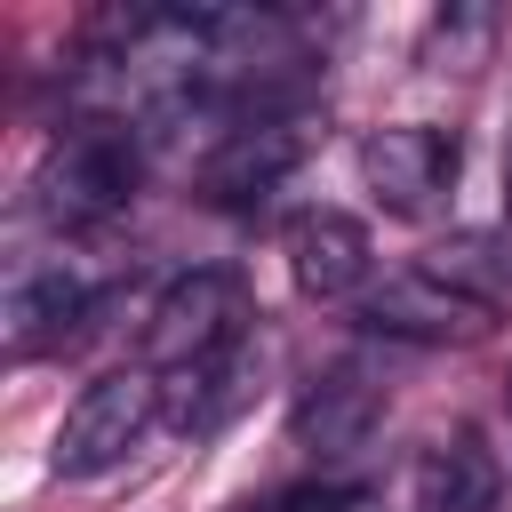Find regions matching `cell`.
I'll list each match as a JSON object with an SVG mask.
<instances>
[{"label":"cell","instance_id":"9c48e42d","mask_svg":"<svg viewBox=\"0 0 512 512\" xmlns=\"http://www.w3.org/2000/svg\"><path fill=\"white\" fill-rule=\"evenodd\" d=\"M96 312V280L72 272V264H40V272H16L8 288V352L32 360V352H56L88 328Z\"/></svg>","mask_w":512,"mask_h":512},{"label":"cell","instance_id":"30bf717a","mask_svg":"<svg viewBox=\"0 0 512 512\" xmlns=\"http://www.w3.org/2000/svg\"><path fill=\"white\" fill-rule=\"evenodd\" d=\"M504 496V464L480 440V424H456L432 456H424V512H496Z\"/></svg>","mask_w":512,"mask_h":512},{"label":"cell","instance_id":"8992f818","mask_svg":"<svg viewBox=\"0 0 512 512\" xmlns=\"http://www.w3.org/2000/svg\"><path fill=\"white\" fill-rule=\"evenodd\" d=\"M376 424H384V376H376L368 360H328V368L296 392V408H288L296 448H312L320 464H328V456H352Z\"/></svg>","mask_w":512,"mask_h":512},{"label":"cell","instance_id":"277c9868","mask_svg":"<svg viewBox=\"0 0 512 512\" xmlns=\"http://www.w3.org/2000/svg\"><path fill=\"white\" fill-rule=\"evenodd\" d=\"M456 160H464L456 128H432V120H392V128L360 136V176L392 216H424L456 184Z\"/></svg>","mask_w":512,"mask_h":512},{"label":"cell","instance_id":"8fae6325","mask_svg":"<svg viewBox=\"0 0 512 512\" xmlns=\"http://www.w3.org/2000/svg\"><path fill=\"white\" fill-rule=\"evenodd\" d=\"M424 272H432L440 288H456L464 304H480V312H496V304L512 296V256H504V240H488V232H448L440 248H424Z\"/></svg>","mask_w":512,"mask_h":512},{"label":"cell","instance_id":"6da1fadb","mask_svg":"<svg viewBox=\"0 0 512 512\" xmlns=\"http://www.w3.org/2000/svg\"><path fill=\"white\" fill-rule=\"evenodd\" d=\"M248 344V296L232 272L200 264V272H176L152 312H144V352H152V376H176V368H208L224 352Z\"/></svg>","mask_w":512,"mask_h":512},{"label":"cell","instance_id":"7a4b0ae2","mask_svg":"<svg viewBox=\"0 0 512 512\" xmlns=\"http://www.w3.org/2000/svg\"><path fill=\"white\" fill-rule=\"evenodd\" d=\"M136 176H144V152H136V128L120 120H80L56 136V152L40 160V208L56 224H104L136 200Z\"/></svg>","mask_w":512,"mask_h":512},{"label":"cell","instance_id":"7c38bea8","mask_svg":"<svg viewBox=\"0 0 512 512\" xmlns=\"http://www.w3.org/2000/svg\"><path fill=\"white\" fill-rule=\"evenodd\" d=\"M256 512H368V488L360 480H312V488H280Z\"/></svg>","mask_w":512,"mask_h":512},{"label":"cell","instance_id":"5b68a950","mask_svg":"<svg viewBox=\"0 0 512 512\" xmlns=\"http://www.w3.org/2000/svg\"><path fill=\"white\" fill-rule=\"evenodd\" d=\"M296 160H304V128L256 112V120H240V128H224V136L208 144L200 192H208L216 208H264V200L296 176Z\"/></svg>","mask_w":512,"mask_h":512},{"label":"cell","instance_id":"3957f363","mask_svg":"<svg viewBox=\"0 0 512 512\" xmlns=\"http://www.w3.org/2000/svg\"><path fill=\"white\" fill-rule=\"evenodd\" d=\"M152 424H160V376H152V368H112V376L80 384V400H72L64 424H56L48 464H56L64 480H96V472L128 464V448H136Z\"/></svg>","mask_w":512,"mask_h":512},{"label":"cell","instance_id":"ba28073f","mask_svg":"<svg viewBox=\"0 0 512 512\" xmlns=\"http://www.w3.org/2000/svg\"><path fill=\"white\" fill-rule=\"evenodd\" d=\"M480 304H464L456 288H440L424 264L416 272H392L384 288H368L360 296V328L368 336H392V344H464V336H480Z\"/></svg>","mask_w":512,"mask_h":512},{"label":"cell","instance_id":"52a82bcc","mask_svg":"<svg viewBox=\"0 0 512 512\" xmlns=\"http://www.w3.org/2000/svg\"><path fill=\"white\" fill-rule=\"evenodd\" d=\"M280 256H288V280L320 304L368 288V224L344 208H296L280 224Z\"/></svg>","mask_w":512,"mask_h":512}]
</instances>
